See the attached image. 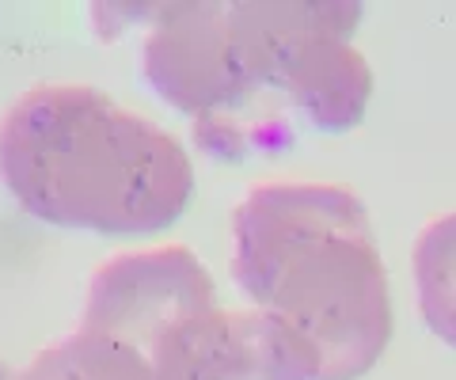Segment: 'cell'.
<instances>
[{
	"instance_id": "6da1fadb",
	"label": "cell",
	"mask_w": 456,
	"mask_h": 380,
	"mask_svg": "<svg viewBox=\"0 0 456 380\" xmlns=\"http://www.w3.org/2000/svg\"><path fill=\"white\" fill-rule=\"evenodd\" d=\"M141 16L145 80L194 122L213 160L266 157L365 118L373 69L354 46L358 4H164Z\"/></svg>"
},
{
	"instance_id": "7a4b0ae2",
	"label": "cell",
	"mask_w": 456,
	"mask_h": 380,
	"mask_svg": "<svg viewBox=\"0 0 456 380\" xmlns=\"http://www.w3.org/2000/svg\"><path fill=\"white\" fill-rule=\"evenodd\" d=\"M232 278L263 335V380H358L392 343V286L365 202L278 179L232 209Z\"/></svg>"
},
{
	"instance_id": "3957f363",
	"label": "cell",
	"mask_w": 456,
	"mask_h": 380,
	"mask_svg": "<svg viewBox=\"0 0 456 380\" xmlns=\"http://www.w3.org/2000/svg\"><path fill=\"white\" fill-rule=\"evenodd\" d=\"M0 179L27 214L99 236H149L191 206L187 145L92 84H38L0 118Z\"/></svg>"
},
{
	"instance_id": "277c9868",
	"label": "cell",
	"mask_w": 456,
	"mask_h": 380,
	"mask_svg": "<svg viewBox=\"0 0 456 380\" xmlns=\"http://www.w3.org/2000/svg\"><path fill=\"white\" fill-rule=\"evenodd\" d=\"M77 331L107 343L141 380H263L259 319L224 308L209 266L183 244L107 259Z\"/></svg>"
},
{
	"instance_id": "5b68a950",
	"label": "cell",
	"mask_w": 456,
	"mask_h": 380,
	"mask_svg": "<svg viewBox=\"0 0 456 380\" xmlns=\"http://www.w3.org/2000/svg\"><path fill=\"white\" fill-rule=\"evenodd\" d=\"M411 266L426 327L456 350V209L430 217L419 229Z\"/></svg>"
},
{
	"instance_id": "8992f818",
	"label": "cell",
	"mask_w": 456,
	"mask_h": 380,
	"mask_svg": "<svg viewBox=\"0 0 456 380\" xmlns=\"http://www.w3.org/2000/svg\"><path fill=\"white\" fill-rule=\"evenodd\" d=\"M20 380H141L107 343L92 335H69V339L38 350Z\"/></svg>"
},
{
	"instance_id": "52a82bcc",
	"label": "cell",
	"mask_w": 456,
	"mask_h": 380,
	"mask_svg": "<svg viewBox=\"0 0 456 380\" xmlns=\"http://www.w3.org/2000/svg\"><path fill=\"white\" fill-rule=\"evenodd\" d=\"M0 380H16V373H12L8 361H0Z\"/></svg>"
}]
</instances>
